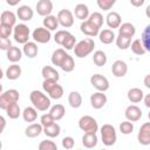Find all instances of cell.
<instances>
[{"label": "cell", "instance_id": "obj_1", "mask_svg": "<svg viewBox=\"0 0 150 150\" xmlns=\"http://www.w3.org/2000/svg\"><path fill=\"white\" fill-rule=\"evenodd\" d=\"M29 100L38 111H47L50 108V98L40 90H32L29 94Z\"/></svg>", "mask_w": 150, "mask_h": 150}, {"label": "cell", "instance_id": "obj_2", "mask_svg": "<svg viewBox=\"0 0 150 150\" xmlns=\"http://www.w3.org/2000/svg\"><path fill=\"white\" fill-rule=\"evenodd\" d=\"M94 48H95V41L91 38H86V39L79 41L75 45L73 50H74L76 57L84 59V57H87L89 54H91L94 52Z\"/></svg>", "mask_w": 150, "mask_h": 150}, {"label": "cell", "instance_id": "obj_3", "mask_svg": "<svg viewBox=\"0 0 150 150\" xmlns=\"http://www.w3.org/2000/svg\"><path fill=\"white\" fill-rule=\"evenodd\" d=\"M101 131V138H102V142L105 146H111L116 143L117 141V134H116V129L114 125L109 124V123H105L101 127L100 129Z\"/></svg>", "mask_w": 150, "mask_h": 150}, {"label": "cell", "instance_id": "obj_4", "mask_svg": "<svg viewBox=\"0 0 150 150\" xmlns=\"http://www.w3.org/2000/svg\"><path fill=\"white\" fill-rule=\"evenodd\" d=\"M79 128L84 134H96L98 130V124L93 116L84 115L79 120Z\"/></svg>", "mask_w": 150, "mask_h": 150}, {"label": "cell", "instance_id": "obj_5", "mask_svg": "<svg viewBox=\"0 0 150 150\" xmlns=\"http://www.w3.org/2000/svg\"><path fill=\"white\" fill-rule=\"evenodd\" d=\"M30 35V29L27 25L25 23H18L13 27V38L18 43L25 45L28 42Z\"/></svg>", "mask_w": 150, "mask_h": 150}, {"label": "cell", "instance_id": "obj_6", "mask_svg": "<svg viewBox=\"0 0 150 150\" xmlns=\"http://www.w3.org/2000/svg\"><path fill=\"white\" fill-rule=\"evenodd\" d=\"M20 98V94L16 89H8L4 93L0 94V109L6 110V108L12 104L18 102Z\"/></svg>", "mask_w": 150, "mask_h": 150}, {"label": "cell", "instance_id": "obj_7", "mask_svg": "<svg viewBox=\"0 0 150 150\" xmlns=\"http://www.w3.org/2000/svg\"><path fill=\"white\" fill-rule=\"evenodd\" d=\"M90 84L101 93H104L109 89V81L105 76H103L102 74H94L90 77Z\"/></svg>", "mask_w": 150, "mask_h": 150}, {"label": "cell", "instance_id": "obj_8", "mask_svg": "<svg viewBox=\"0 0 150 150\" xmlns=\"http://www.w3.org/2000/svg\"><path fill=\"white\" fill-rule=\"evenodd\" d=\"M56 19H57V22L60 26H62L63 28H69L74 25V15H73V12L69 11V9H61L57 15H56Z\"/></svg>", "mask_w": 150, "mask_h": 150}, {"label": "cell", "instance_id": "obj_9", "mask_svg": "<svg viewBox=\"0 0 150 150\" xmlns=\"http://www.w3.org/2000/svg\"><path fill=\"white\" fill-rule=\"evenodd\" d=\"M32 38L35 43H47L52 39V33L43 27H36L32 32Z\"/></svg>", "mask_w": 150, "mask_h": 150}, {"label": "cell", "instance_id": "obj_10", "mask_svg": "<svg viewBox=\"0 0 150 150\" xmlns=\"http://www.w3.org/2000/svg\"><path fill=\"white\" fill-rule=\"evenodd\" d=\"M137 141L144 146L150 144V122H144L141 125L137 134Z\"/></svg>", "mask_w": 150, "mask_h": 150}, {"label": "cell", "instance_id": "obj_11", "mask_svg": "<svg viewBox=\"0 0 150 150\" xmlns=\"http://www.w3.org/2000/svg\"><path fill=\"white\" fill-rule=\"evenodd\" d=\"M124 116H125L127 121H129V122H137L142 117V110L136 104H130L125 108Z\"/></svg>", "mask_w": 150, "mask_h": 150}, {"label": "cell", "instance_id": "obj_12", "mask_svg": "<svg viewBox=\"0 0 150 150\" xmlns=\"http://www.w3.org/2000/svg\"><path fill=\"white\" fill-rule=\"evenodd\" d=\"M35 9L38 12L39 15L41 16H48V15H52V12H53V2L50 0H39L36 2V6H35Z\"/></svg>", "mask_w": 150, "mask_h": 150}, {"label": "cell", "instance_id": "obj_13", "mask_svg": "<svg viewBox=\"0 0 150 150\" xmlns=\"http://www.w3.org/2000/svg\"><path fill=\"white\" fill-rule=\"evenodd\" d=\"M108 101V97L104 93H101V91H96L94 94L90 95V104L94 109H101L105 105Z\"/></svg>", "mask_w": 150, "mask_h": 150}, {"label": "cell", "instance_id": "obj_14", "mask_svg": "<svg viewBox=\"0 0 150 150\" xmlns=\"http://www.w3.org/2000/svg\"><path fill=\"white\" fill-rule=\"evenodd\" d=\"M80 30H81L84 35H87V36H89V38L97 36L98 33H100V28L96 27L94 23H91V22L88 21V20L81 22V25H80Z\"/></svg>", "mask_w": 150, "mask_h": 150}, {"label": "cell", "instance_id": "obj_15", "mask_svg": "<svg viewBox=\"0 0 150 150\" xmlns=\"http://www.w3.org/2000/svg\"><path fill=\"white\" fill-rule=\"evenodd\" d=\"M111 73L115 77H124L128 73V66L122 60H116L111 66Z\"/></svg>", "mask_w": 150, "mask_h": 150}, {"label": "cell", "instance_id": "obj_16", "mask_svg": "<svg viewBox=\"0 0 150 150\" xmlns=\"http://www.w3.org/2000/svg\"><path fill=\"white\" fill-rule=\"evenodd\" d=\"M33 15H34V12H33L32 7L28 6V5L19 6L18 9H16V16H18L21 21H23V22L30 21V20L33 19Z\"/></svg>", "mask_w": 150, "mask_h": 150}, {"label": "cell", "instance_id": "obj_17", "mask_svg": "<svg viewBox=\"0 0 150 150\" xmlns=\"http://www.w3.org/2000/svg\"><path fill=\"white\" fill-rule=\"evenodd\" d=\"M105 22H107L108 27L111 28V30L115 29V28L118 29V27H120L121 23H122V18H121V15H120L117 12L112 11V12H109V13L107 14V16H105Z\"/></svg>", "mask_w": 150, "mask_h": 150}, {"label": "cell", "instance_id": "obj_18", "mask_svg": "<svg viewBox=\"0 0 150 150\" xmlns=\"http://www.w3.org/2000/svg\"><path fill=\"white\" fill-rule=\"evenodd\" d=\"M0 23L13 28L16 25V15L12 11H4L0 15Z\"/></svg>", "mask_w": 150, "mask_h": 150}, {"label": "cell", "instance_id": "obj_19", "mask_svg": "<svg viewBox=\"0 0 150 150\" xmlns=\"http://www.w3.org/2000/svg\"><path fill=\"white\" fill-rule=\"evenodd\" d=\"M73 15H75L76 19L81 20V21H86L89 16V8L86 4H77L74 8V13Z\"/></svg>", "mask_w": 150, "mask_h": 150}, {"label": "cell", "instance_id": "obj_20", "mask_svg": "<svg viewBox=\"0 0 150 150\" xmlns=\"http://www.w3.org/2000/svg\"><path fill=\"white\" fill-rule=\"evenodd\" d=\"M22 53H23L27 57L34 59V57L38 55V53H39V47H38V45H36L34 41H28V42H26V43L23 45V47H22Z\"/></svg>", "mask_w": 150, "mask_h": 150}, {"label": "cell", "instance_id": "obj_21", "mask_svg": "<svg viewBox=\"0 0 150 150\" xmlns=\"http://www.w3.org/2000/svg\"><path fill=\"white\" fill-rule=\"evenodd\" d=\"M41 75H42L43 80H55V81L60 80L59 71L54 67H52V66H45L41 69Z\"/></svg>", "mask_w": 150, "mask_h": 150}, {"label": "cell", "instance_id": "obj_22", "mask_svg": "<svg viewBox=\"0 0 150 150\" xmlns=\"http://www.w3.org/2000/svg\"><path fill=\"white\" fill-rule=\"evenodd\" d=\"M42 125L40 123H30L26 129H25V135L28 138H35L42 134Z\"/></svg>", "mask_w": 150, "mask_h": 150}, {"label": "cell", "instance_id": "obj_23", "mask_svg": "<svg viewBox=\"0 0 150 150\" xmlns=\"http://www.w3.org/2000/svg\"><path fill=\"white\" fill-rule=\"evenodd\" d=\"M115 38H116V35H115L114 30H111L109 28L102 29L98 33V39H100V41L103 45H110V43H112L115 41Z\"/></svg>", "mask_w": 150, "mask_h": 150}, {"label": "cell", "instance_id": "obj_24", "mask_svg": "<svg viewBox=\"0 0 150 150\" xmlns=\"http://www.w3.org/2000/svg\"><path fill=\"white\" fill-rule=\"evenodd\" d=\"M6 56H7V60L12 63H16L21 60L22 57V50L19 48V47H14L12 46L7 52H6Z\"/></svg>", "mask_w": 150, "mask_h": 150}, {"label": "cell", "instance_id": "obj_25", "mask_svg": "<svg viewBox=\"0 0 150 150\" xmlns=\"http://www.w3.org/2000/svg\"><path fill=\"white\" fill-rule=\"evenodd\" d=\"M21 73H22L21 67H20L19 64H16V63H13V64H11V66L7 68L5 75H6V77H7L8 80L15 81V80H18V79L21 76Z\"/></svg>", "mask_w": 150, "mask_h": 150}, {"label": "cell", "instance_id": "obj_26", "mask_svg": "<svg viewBox=\"0 0 150 150\" xmlns=\"http://www.w3.org/2000/svg\"><path fill=\"white\" fill-rule=\"evenodd\" d=\"M127 97L128 100L131 102V103H138L143 100L144 97V93L141 88H131L128 90V94H127Z\"/></svg>", "mask_w": 150, "mask_h": 150}, {"label": "cell", "instance_id": "obj_27", "mask_svg": "<svg viewBox=\"0 0 150 150\" xmlns=\"http://www.w3.org/2000/svg\"><path fill=\"white\" fill-rule=\"evenodd\" d=\"M49 114L50 116L54 118V121H60L66 115V108L63 104H60V103H56L55 105H53L49 110Z\"/></svg>", "mask_w": 150, "mask_h": 150}, {"label": "cell", "instance_id": "obj_28", "mask_svg": "<svg viewBox=\"0 0 150 150\" xmlns=\"http://www.w3.org/2000/svg\"><path fill=\"white\" fill-rule=\"evenodd\" d=\"M21 114H22L23 121L25 122H28V123H33L38 118V110L34 107H26L21 111Z\"/></svg>", "mask_w": 150, "mask_h": 150}, {"label": "cell", "instance_id": "obj_29", "mask_svg": "<svg viewBox=\"0 0 150 150\" xmlns=\"http://www.w3.org/2000/svg\"><path fill=\"white\" fill-rule=\"evenodd\" d=\"M118 34L120 35H125L128 38H134L135 34H136V28L132 23L124 22V23H121V26L118 27Z\"/></svg>", "mask_w": 150, "mask_h": 150}, {"label": "cell", "instance_id": "obj_30", "mask_svg": "<svg viewBox=\"0 0 150 150\" xmlns=\"http://www.w3.org/2000/svg\"><path fill=\"white\" fill-rule=\"evenodd\" d=\"M98 138L96 134H84L82 136V145L87 149H93L97 145Z\"/></svg>", "mask_w": 150, "mask_h": 150}, {"label": "cell", "instance_id": "obj_31", "mask_svg": "<svg viewBox=\"0 0 150 150\" xmlns=\"http://www.w3.org/2000/svg\"><path fill=\"white\" fill-rule=\"evenodd\" d=\"M66 56H67L66 50H64L63 48H57V49H55V50L53 52L52 57H50V61H52V63H53L54 66L60 67Z\"/></svg>", "mask_w": 150, "mask_h": 150}, {"label": "cell", "instance_id": "obj_32", "mask_svg": "<svg viewBox=\"0 0 150 150\" xmlns=\"http://www.w3.org/2000/svg\"><path fill=\"white\" fill-rule=\"evenodd\" d=\"M42 132L47 137H49V138H55V137H57L61 134V127H60V124H57L56 122H54L53 124H50L48 127H45L43 130H42Z\"/></svg>", "mask_w": 150, "mask_h": 150}, {"label": "cell", "instance_id": "obj_33", "mask_svg": "<svg viewBox=\"0 0 150 150\" xmlns=\"http://www.w3.org/2000/svg\"><path fill=\"white\" fill-rule=\"evenodd\" d=\"M68 103L74 109L80 108L82 105V96H81V94L79 91H75V90L70 91L69 95H68Z\"/></svg>", "mask_w": 150, "mask_h": 150}, {"label": "cell", "instance_id": "obj_34", "mask_svg": "<svg viewBox=\"0 0 150 150\" xmlns=\"http://www.w3.org/2000/svg\"><path fill=\"white\" fill-rule=\"evenodd\" d=\"M42 27L48 29L49 32L52 30H56V28L59 27V22H57V19L55 15H48V16H45L43 21H42Z\"/></svg>", "mask_w": 150, "mask_h": 150}, {"label": "cell", "instance_id": "obj_35", "mask_svg": "<svg viewBox=\"0 0 150 150\" xmlns=\"http://www.w3.org/2000/svg\"><path fill=\"white\" fill-rule=\"evenodd\" d=\"M108 61L107 54L103 50H96L93 54V62L95 63V66L97 67H103Z\"/></svg>", "mask_w": 150, "mask_h": 150}, {"label": "cell", "instance_id": "obj_36", "mask_svg": "<svg viewBox=\"0 0 150 150\" xmlns=\"http://www.w3.org/2000/svg\"><path fill=\"white\" fill-rule=\"evenodd\" d=\"M5 111H6V115H7L9 118H12V120H16V118L21 115V109H20L18 102L9 104V105L6 108Z\"/></svg>", "mask_w": 150, "mask_h": 150}, {"label": "cell", "instance_id": "obj_37", "mask_svg": "<svg viewBox=\"0 0 150 150\" xmlns=\"http://www.w3.org/2000/svg\"><path fill=\"white\" fill-rule=\"evenodd\" d=\"M115 43H116V46H117L120 49L125 50V49H128V48L130 47L131 38H128V36H125V35H120V34H118V35L115 38Z\"/></svg>", "mask_w": 150, "mask_h": 150}, {"label": "cell", "instance_id": "obj_38", "mask_svg": "<svg viewBox=\"0 0 150 150\" xmlns=\"http://www.w3.org/2000/svg\"><path fill=\"white\" fill-rule=\"evenodd\" d=\"M60 68L64 71V73H71L75 68V62H74V59L73 56H70L69 54H67V56L64 57V60L62 61Z\"/></svg>", "mask_w": 150, "mask_h": 150}, {"label": "cell", "instance_id": "obj_39", "mask_svg": "<svg viewBox=\"0 0 150 150\" xmlns=\"http://www.w3.org/2000/svg\"><path fill=\"white\" fill-rule=\"evenodd\" d=\"M129 48H131V52L135 55H138V56H142V55H144L146 53V50L144 49V47H143V45H142V42H141L139 39H135L130 43V47Z\"/></svg>", "mask_w": 150, "mask_h": 150}, {"label": "cell", "instance_id": "obj_40", "mask_svg": "<svg viewBox=\"0 0 150 150\" xmlns=\"http://www.w3.org/2000/svg\"><path fill=\"white\" fill-rule=\"evenodd\" d=\"M139 40H141L144 49L146 52H149L150 50V25L145 26L144 30L142 32V35H141V39Z\"/></svg>", "mask_w": 150, "mask_h": 150}, {"label": "cell", "instance_id": "obj_41", "mask_svg": "<svg viewBox=\"0 0 150 150\" xmlns=\"http://www.w3.org/2000/svg\"><path fill=\"white\" fill-rule=\"evenodd\" d=\"M47 94H48V97H49V98L60 100V98L63 96V88H62V86H60L59 83H56Z\"/></svg>", "mask_w": 150, "mask_h": 150}, {"label": "cell", "instance_id": "obj_42", "mask_svg": "<svg viewBox=\"0 0 150 150\" xmlns=\"http://www.w3.org/2000/svg\"><path fill=\"white\" fill-rule=\"evenodd\" d=\"M87 20L90 21L91 23H94V25H95L96 27H98V28H101L102 25H103V15H102L100 12H94V13L89 14V16H88Z\"/></svg>", "mask_w": 150, "mask_h": 150}, {"label": "cell", "instance_id": "obj_43", "mask_svg": "<svg viewBox=\"0 0 150 150\" xmlns=\"http://www.w3.org/2000/svg\"><path fill=\"white\" fill-rule=\"evenodd\" d=\"M38 150H59L57 145L55 142L50 141V139H43L39 143Z\"/></svg>", "mask_w": 150, "mask_h": 150}, {"label": "cell", "instance_id": "obj_44", "mask_svg": "<svg viewBox=\"0 0 150 150\" xmlns=\"http://www.w3.org/2000/svg\"><path fill=\"white\" fill-rule=\"evenodd\" d=\"M69 34H70V32H68V30H66V29L56 30V33H55V35H54V41H55L57 45L62 46V43L64 42L66 38H67Z\"/></svg>", "mask_w": 150, "mask_h": 150}, {"label": "cell", "instance_id": "obj_45", "mask_svg": "<svg viewBox=\"0 0 150 150\" xmlns=\"http://www.w3.org/2000/svg\"><path fill=\"white\" fill-rule=\"evenodd\" d=\"M120 131L123 135H130L134 131V123L129 121H123L120 123Z\"/></svg>", "mask_w": 150, "mask_h": 150}, {"label": "cell", "instance_id": "obj_46", "mask_svg": "<svg viewBox=\"0 0 150 150\" xmlns=\"http://www.w3.org/2000/svg\"><path fill=\"white\" fill-rule=\"evenodd\" d=\"M75 45H76V38L70 33V34L66 38L64 42L62 43V47H63L64 50H70V49H74Z\"/></svg>", "mask_w": 150, "mask_h": 150}, {"label": "cell", "instance_id": "obj_47", "mask_svg": "<svg viewBox=\"0 0 150 150\" xmlns=\"http://www.w3.org/2000/svg\"><path fill=\"white\" fill-rule=\"evenodd\" d=\"M96 4H97V6L100 7V9L108 12V11L111 9L112 6L116 4V0H97Z\"/></svg>", "mask_w": 150, "mask_h": 150}, {"label": "cell", "instance_id": "obj_48", "mask_svg": "<svg viewBox=\"0 0 150 150\" xmlns=\"http://www.w3.org/2000/svg\"><path fill=\"white\" fill-rule=\"evenodd\" d=\"M61 144H62L63 149H66V150H71V149L74 148V145H75V139H74L71 136H66V137L62 138Z\"/></svg>", "mask_w": 150, "mask_h": 150}, {"label": "cell", "instance_id": "obj_49", "mask_svg": "<svg viewBox=\"0 0 150 150\" xmlns=\"http://www.w3.org/2000/svg\"><path fill=\"white\" fill-rule=\"evenodd\" d=\"M54 122H55V121H54V118L50 116V114H49V112H46V114L41 115V117H40V124L42 125V128L48 127V125L53 124Z\"/></svg>", "mask_w": 150, "mask_h": 150}, {"label": "cell", "instance_id": "obj_50", "mask_svg": "<svg viewBox=\"0 0 150 150\" xmlns=\"http://www.w3.org/2000/svg\"><path fill=\"white\" fill-rule=\"evenodd\" d=\"M11 34H13V28L9 26H5V25L0 23V38L8 39L11 36Z\"/></svg>", "mask_w": 150, "mask_h": 150}, {"label": "cell", "instance_id": "obj_51", "mask_svg": "<svg viewBox=\"0 0 150 150\" xmlns=\"http://www.w3.org/2000/svg\"><path fill=\"white\" fill-rule=\"evenodd\" d=\"M56 83H57V81H55V80H43V82H42V89H43V91L45 93H48Z\"/></svg>", "mask_w": 150, "mask_h": 150}, {"label": "cell", "instance_id": "obj_52", "mask_svg": "<svg viewBox=\"0 0 150 150\" xmlns=\"http://www.w3.org/2000/svg\"><path fill=\"white\" fill-rule=\"evenodd\" d=\"M11 47H12V42H11L9 39H2V38H0V50L7 52Z\"/></svg>", "mask_w": 150, "mask_h": 150}, {"label": "cell", "instance_id": "obj_53", "mask_svg": "<svg viewBox=\"0 0 150 150\" xmlns=\"http://www.w3.org/2000/svg\"><path fill=\"white\" fill-rule=\"evenodd\" d=\"M6 124H7V122H6L5 117H4L2 115H0V135L4 132V130H5V128H6Z\"/></svg>", "mask_w": 150, "mask_h": 150}, {"label": "cell", "instance_id": "obj_54", "mask_svg": "<svg viewBox=\"0 0 150 150\" xmlns=\"http://www.w3.org/2000/svg\"><path fill=\"white\" fill-rule=\"evenodd\" d=\"M130 4L135 7H139L144 4V0H130Z\"/></svg>", "mask_w": 150, "mask_h": 150}, {"label": "cell", "instance_id": "obj_55", "mask_svg": "<svg viewBox=\"0 0 150 150\" xmlns=\"http://www.w3.org/2000/svg\"><path fill=\"white\" fill-rule=\"evenodd\" d=\"M142 101H144V104H145L146 108H150V94L144 95V97H143Z\"/></svg>", "mask_w": 150, "mask_h": 150}, {"label": "cell", "instance_id": "obj_56", "mask_svg": "<svg viewBox=\"0 0 150 150\" xmlns=\"http://www.w3.org/2000/svg\"><path fill=\"white\" fill-rule=\"evenodd\" d=\"M144 86L150 89V74L145 75V77H144Z\"/></svg>", "mask_w": 150, "mask_h": 150}, {"label": "cell", "instance_id": "obj_57", "mask_svg": "<svg viewBox=\"0 0 150 150\" xmlns=\"http://www.w3.org/2000/svg\"><path fill=\"white\" fill-rule=\"evenodd\" d=\"M6 2H7V5H9V6H15V5L19 4V0H16V1H9V0H7Z\"/></svg>", "mask_w": 150, "mask_h": 150}, {"label": "cell", "instance_id": "obj_58", "mask_svg": "<svg viewBox=\"0 0 150 150\" xmlns=\"http://www.w3.org/2000/svg\"><path fill=\"white\" fill-rule=\"evenodd\" d=\"M4 77V71H2V69H1V67H0V80Z\"/></svg>", "mask_w": 150, "mask_h": 150}, {"label": "cell", "instance_id": "obj_59", "mask_svg": "<svg viewBox=\"0 0 150 150\" xmlns=\"http://www.w3.org/2000/svg\"><path fill=\"white\" fill-rule=\"evenodd\" d=\"M1 93H2V86L0 84V94H1Z\"/></svg>", "mask_w": 150, "mask_h": 150}, {"label": "cell", "instance_id": "obj_60", "mask_svg": "<svg viewBox=\"0 0 150 150\" xmlns=\"http://www.w3.org/2000/svg\"><path fill=\"white\" fill-rule=\"evenodd\" d=\"M1 149H2V142L0 141V150H1Z\"/></svg>", "mask_w": 150, "mask_h": 150}, {"label": "cell", "instance_id": "obj_61", "mask_svg": "<svg viewBox=\"0 0 150 150\" xmlns=\"http://www.w3.org/2000/svg\"><path fill=\"white\" fill-rule=\"evenodd\" d=\"M101 150H107V149H101Z\"/></svg>", "mask_w": 150, "mask_h": 150}, {"label": "cell", "instance_id": "obj_62", "mask_svg": "<svg viewBox=\"0 0 150 150\" xmlns=\"http://www.w3.org/2000/svg\"><path fill=\"white\" fill-rule=\"evenodd\" d=\"M79 150H81V149H79Z\"/></svg>", "mask_w": 150, "mask_h": 150}]
</instances>
